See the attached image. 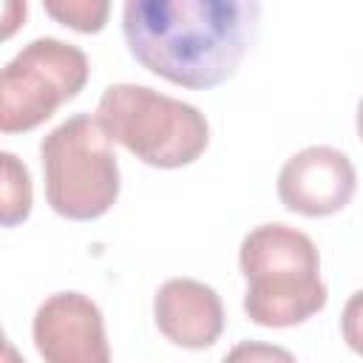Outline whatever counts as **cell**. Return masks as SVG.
<instances>
[{
	"label": "cell",
	"instance_id": "obj_1",
	"mask_svg": "<svg viewBox=\"0 0 363 363\" xmlns=\"http://www.w3.org/2000/svg\"><path fill=\"white\" fill-rule=\"evenodd\" d=\"M258 0H128L122 34L150 74L193 91L227 82L252 45Z\"/></svg>",
	"mask_w": 363,
	"mask_h": 363
},
{
	"label": "cell",
	"instance_id": "obj_11",
	"mask_svg": "<svg viewBox=\"0 0 363 363\" xmlns=\"http://www.w3.org/2000/svg\"><path fill=\"white\" fill-rule=\"evenodd\" d=\"M221 363H298V360L284 346L264 343V340H241L224 354Z\"/></svg>",
	"mask_w": 363,
	"mask_h": 363
},
{
	"label": "cell",
	"instance_id": "obj_12",
	"mask_svg": "<svg viewBox=\"0 0 363 363\" xmlns=\"http://www.w3.org/2000/svg\"><path fill=\"white\" fill-rule=\"evenodd\" d=\"M340 335L352 352L363 354V289L349 295V301L340 312Z\"/></svg>",
	"mask_w": 363,
	"mask_h": 363
},
{
	"label": "cell",
	"instance_id": "obj_10",
	"mask_svg": "<svg viewBox=\"0 0 363 363\" xmlns=\"http://www.w3.org/2000/svg\"><path fill=\"white\" fill-rule=\"evenodd\" d=\"M111 6L105 0H48L45 14L60 20L62 26L82 31V34H96L105 28Z\"/></svg>",
	"mask_w": 363,
	"mask_h": 363
},
{
	"label": "cell",
	"instance_id": "obj_13",
	"mask_svg": "<svg viewBox=\"0 0 363 363\" xmlns=\"http://www.w3.org/2000/svg\"><path fill=\"white\" fill-rule=\"evenodd\" d=\"M6 363H23V360L17 357V349H14L9 340H6Z\"/></svg>",
	"mask_w": 363,
	"mask_h": 363
},
{
	"label": "cell",
	"instance_id": "obj_3",
	"mask_svg": "<svg viewBox=\"0 0 363 363\" xmlns=\"http://www.w3.org/2000/svg\"><path fill=\"white\" fill-rule=\"evenodd\" d=\"M94 116L111 142L162 170L193 164L210 145V125L196 105L136 82L108 85Z\"/></svg>",
	"mask_w": 363,
	"mask_h": 363
},
{
	"label": "cell",
	"instance_id": "obj_4",
	"mask_svg": "<svg viewBox=\"0 0 363 363\" xmlns=\"http://www.w3.org/2000/svg\"><path fill=\"white\" fill-rule=\"evenodd\" d=\"M48 207L71 221L105 216L119 196V162L96 116L74 113L40 142Z\"/></svg>",
	"mask_w": 363,
	"mask_h": 363
},
{
	"label": "cell",
	"instance_id": "obj_6",
	"mask_svg": "<svg viewBox=\"0 0 363 363\" xmlns=\"http://www.w3.org/2000/svg\"><path fill=\"white\" fill-rule=\"evenodd\" d=\"M31 335L45 363H111L102 309L82 292L48 295L34 312Z\"/></svg>",
	"mask_w": 363,
	"mask_h": 363
},
{
	"label": "cell",
	"instance_id": "obj_2",
	"mask_svg": "<svg viewBox=\"0 0 363 363\" xmlns=\"http://www.w3.org/2000/svg\"><path fill=\"white\" fill-rule=\"evenodd\" d=\"M238 267L247 281L244 312L258 326H295L326 306L318 247L289 224L252 227L238 247Z\"/></svg>",
	"mask_w": 363,
	"mask_h": 363
},
{
	"label": "cell",
	"instance_id": "obj_5",
	"mask_svg": "<svg viewBox=\"0 0 363 363\" xmlns=\"http://www.w3.org/2000/svg\"><path fill=\"white\" fill-rule=\"evenodd\" d=\"M91 65L82 48L37 37L23 45L0 74V130L26 133L71 102L88 82Z\"/></svg>",
	"mask_w": 363,
	"mask_h": 363
},
{
	"label": "cell",
	"instance_id": "obj_7",
	"mask_svg": "<svg viewBox=\"0 0 363 363\" xmlns=\"http://www.w3.org/2000/svg\"><path fill=\"white\" fill-rule=\"evenodd\" d=\"M357 190L352 159L329 145H309L292 153L278 173V199L286 210L323 218L343 210Z\"/></svg>",
	"mask_w": 363,
	"mask_h": 363
},
{
	"label": "cell",
	"instance_id": "obj_9",
	"mask_svg": "<svg viewBox=\"0 0 363 363\" xmlns=\"http://www.w3.org/2000/svg\"><path fill=\"white\" fill-rule=\"evenodd\" d=\"M3 159V227H14L20 221L28 218L31 213V176H28V167L9 150L0 153Z\"/></svg>",
	"mask_w": 363,
	"mask_h": 363
},
{
	"label": "cell",
	"instance_id": "obj_8",
	"mask_svg": "<svg viewBox=\"0 0 363 363\" xmlns=\"http://www.w3.org/2000/svg\"><path fill=\"white\" fill-rule=\"evenodd\" d=\"M159 332L182 349H207L224 332V303L218 292L196 278H167L153 298Z\"/></svg>",
	"mask_w": 363,
	"mask_h": 363
},
{
	"label": "cell",
	"instance_id": "obj_14",
	"mask_svg": "<svg viewBox=\"0 0 363 363\" xmlns=\"http://www.w3.org/2000/svg\"><path fill=\"white\" fill-rule=\"evenodd\" d=\"M357 136H360V142H363V96H360V102H357Z\"/></svg>",
	"mask_w": 363,
	"mask_h": 363
}]
</instances>
